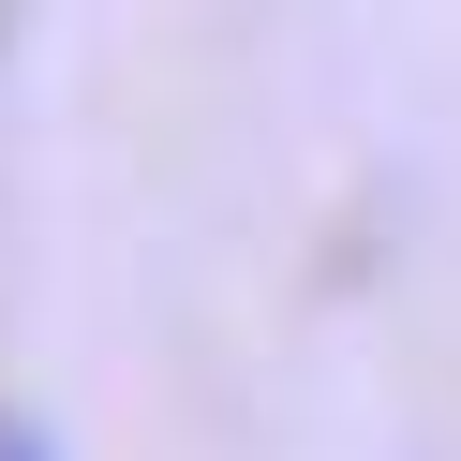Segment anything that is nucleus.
I'll return each mask as SVG.
<instances>
[{
	"mask_svg": "<svg viewBox=\"0 0 461 461\" xmlns=\"http://www.w3.org/2000/svg\"><path fill=\"white\" fill-rule=\"evenodd\" d=\"M0 461H45V431H15V417H0Z\"/></svg>",
	"mask_w": 461,
	"mask_h": 461,
	"instance_id": "1",
	"label": "nucleus"
}]
</instances>
